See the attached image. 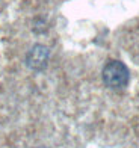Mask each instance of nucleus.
I'll return each instance as SVG.
<instances>
[{
    "label": "nucleus",
    "instance_id": "f257e3e1",
    "mask_svg": "<svg viewBox=\"0 0 139 148\" xmlns=\"http://www.w3.org/2000/svg\"><path fill=\"white\" fill-rule=\"evenodd\" d=\"M129 70L120 60H108L103 68V82L112 89H121L129 83Z\"/></svg>",
    "mask_w": 139,
    "mask_h": 148
},
{
    "label": "nucleus",
    "instance_id": "f03ea898",
    "mask_svg": "<svg viewBox=\"0 0 139 148\" xmlns=\"http://www.w3.org/2000/svg\"><path fill=\"white\" fill-rule=\"evenodd\" d=\"M49 49L45 45L38 44L35 45L34 49L29 51L27 55V65L34 70H41L47 65V60H49Z\"/></svg>",
    "mask_w": 139,
    "mask_h": 148
}]
</instances>
